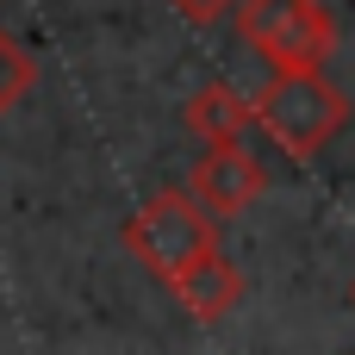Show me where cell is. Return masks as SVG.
<instances>
[{"label":"cell","instance_id":"obj_1","mask_svg":"<svg viewBox=\"0 0 355 355\" xmlns=\"http://www.w3.org/2000/svg\"><path fill=\"white\" fill-rule=\"evenodd\" d=\"M256 125L268 131L275 150L312 162L349 125V100L324 81V69H275V81L256 94Z\"/></svg>","mask_w":355,"mask_h":355},{"label":"cell","instance_id":"obj_2","mask_svg":"<svg viewBox=\"0 0 355 355\" xmlns=\"http://www.w3.org/2000/svg\"><path fill=\"white\" fill-rule=\"evenodd\" d=\"M125 250H131L156 281H175V275H187L200 256L218 250V212H212L200 193L162 187V193H150V200L131 212Z\"/></svg>","mask_w":355,"mask_h":355},{"label":"cell","instance_id":"obj_3","mask_svg":"<svg viewBox=\"0 0 355 355\" xmlns=\"http://www.w3.org/2000/svg\"><path fill=\"white\" fill-rule=\"evenodd\" d=\"M237 25L275 69H324L331 37H337L318 0H243Z\"/></svg>","mask_w":355,"mask_h":355},{"label":"cell","instance_id":"obj_4","mask_svg":"<svg viewBox=\"0 0 355 355\" xmlns=\"http://www.w3.org/2000/svg\"><path fill=\"white\" fill-rule=\"evenodd\" d=\"M193 193H200L218 218H237V212H250V206L268 193V162H262L256 150H243V137H237V144H212L206 162L193 168Z\"/></svg>","mask_w":355,"mask_h":355},{"label":"cell","instance_id":"obj_5","mask_svg":"<svg viewBox=\"0 0 355 355\" xmlns=\"http://www.w3.org/2000/svg\"><path fill=\"white\" fill-rule=\"evenodd\" d=\"M168 293L181 300V312H187V318L218 324V318H231V312H237V300H243V275H237V262H225V250H212V256H200L187 275H175V281H168Z\"/></svg>","mask_w":355,"mask_h":355},{"label":"cell","instance_id":"obj_6","mask_svg":"<svg viewBox=\"0 0 355 355\" xmlns=\"http://www.w3.org/2000/svg\"><path fill=\"white\" fill-rule=\"evenodd\" d=\"M256 125V100H243L225 81H206L200 94H187V131H200L206 144H237Z\"/></svg>","mask_w":355,"mask_h":355},{"label":"cell","instance_id":"obj_7","mask_svg":"<svg viewBox=\"0 0 355 355\" xmlns=\"http://www.w3.org/2000/svg\"><path fill=\"white\" fill-rule=\"evenodd\" d=\"M31 75H37V62L25 56V44L0 25V119L25 100V87H31Z\"/></svg>","mask_w":355,"mask_h":355},{"label":"cell","instance_id":"obj_8","mask_svg":"<svg viewBox=\"0 0 355 355\" xmlns=\"http://www.w3.org/2000/svg\"><path fill=\"white\" fill-rule=\"evenodd\" d=\"M187 25H218L225 12H237V0H168Z\"/></svg>","mask_w":355,"mask_h":355},{"label":"cell","instance_id":"obj_9","mask_svg":"<svg viewBox=\"0 0 355 355\" xmlns=\"http://www.w3.org/2000/svg\"><path fill=\"white\" fill-rule=\"evenodd\" d=\"M349 306H355V281H349Z\"/></svg>","mask_w":355,"mask_h":355}]
</instances>
